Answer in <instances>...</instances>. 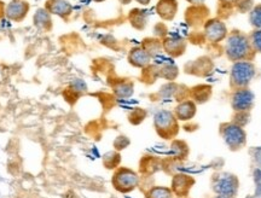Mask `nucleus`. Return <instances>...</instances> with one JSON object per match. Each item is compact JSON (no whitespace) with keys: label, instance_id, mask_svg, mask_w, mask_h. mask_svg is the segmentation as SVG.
I'll return each instance as SVG.
<instances>
[{"label":"nucleus","instance_id":"nucleus-3","mask_svg":"<svg viewBox=\"0 0 261 198\" xmlns=\"http://www.w3.org/2000/svg\"><path fill=\"white\" fill-rule=\"evenodd\" d=\"M223 137L225 143L231 149H240L246 143V133L241 126L236 123H228L223 127Z\"/></svg>","mask_w":261,"mask_h":198},{"label":"nucleus","instance_id":"nucleus-27","mask_svg":"<svg viewBox=\"0 0 261 198\" xmlns=\"http://www.w3.org/2000/svg\"><path fill=\"white\" fill-rule=\"evenodd\" d=\"M136 2H138L139 4H142V5H148L150 3V0H136Z\"/></svg>","mask_w":261,"mask_h":198},{"label":"nucleus","instance_id":"nucleus-31","mask_svg":"<svg viewBox=\"0 0 261 198\" xmlns=\"http://www.w3.org/2000/svg\"><path fill=\"white\" fill-rule=\"evenodd\" d=\"M225 2H230L231 3V2H236V0H225Z\"/></svg>","mask_w":261,"mask_h":198},{"label":"nucleus","instance_id":"nucleus-5","mask_svg":"<svg viewBox=\"0 0 261 198\" xmlns=\"http://www.w3.org/2000/svg\"><path fill=\"white\" fill-rule=\"evenodd\" d=\"M113 183L117 190L122 191V192H127V191L133 190L137 186V184H138V177L132 171L123 168V169L116 172Z\"/></svg>","mask_w":261,"mask_h":198},{"label":"nucleus","instance_id":"nucleus-26","mask_svg":"<svg viewBox=\"0 0 261 198\" xmlns=\"http://www.w3.org/2000/svg\"><path fill=\"white\" fill-rule=\"evenodd\" d=\"M189 3H191V4H201V3H203L204 0H188Z\"/></svg>","mask_w":261,"mask_h":198},{"label":"nucleus","instance_id":"nucleus-10","mask_svg":"<svg viewBox=\"0 0 261 198\" xmlns=\"http://www.w3.org/2000/svg\"><path fill=\"white\" fill-rule=\"evenodd\" d=\"M45 9L52 15H57L62 18L68 17L71 14V5L65 0H48L45 5Z\"/></svg>","mask_w":261,"mask_h":198},{"label":"nucleus","instance_id":"nucleus-6","mask_svg":"<svg viewBox=\"0 0 261 198\" xmlns=\"http://www.w3.org/2000/svg\"><path fill=\"white\" fill-rule=\"evenodd\" d=\"M29 11V4L24 0H12L5 9V16L14 22L23 21Z\"/></svg>","mask_w":261,"mask_h":198},{"label":"nucleus","instance_id":"nucleus-12","mask_svg":"<svg viewBox=\"0 0 261 198\" xmlns=\"http://www.w3.org/2000/svg\"><path fill=\"white\" fill-rule=\"evenodd\" d=\"M158 12L163 19H172L177 12V0H160Z\"/></svg>","mask_w":261,"mask_h":198},{"label":"nucleus","instance_id":"nucleus-4","mask_svg":"<svg viewBox=\"0 0 261 198\" xmlns=\"http://www.w3.org/2000/svg\"><path fill=\"white\" fill-rule=\"evenodd\" d=\"M155 126L159 133L165 137H169L177 132V123H175L174 116L169 111L162 110L155 115Z\"/></svg>","mask_w":261,"mask_h":198},{"label":"nucleus","instance_id":"nucleus-16","mask_svg":"<svg viewBox=\"0 0 261 198\" xmlns=\"http://www.w3.org/2000/svg\"><path fill=\"white\" fill-rule=\"evenodd\" d=\"M188 181H190V179L187 177V175H177L173 180V189H174L175 192L178 194H184L187 191H185V187L187 190L190 187V184H188Z\"/></svg>","mask_w":261,"mask_h":198},{"label":"nucleus","instance_id":"nucleus-1","mask_svg":"<svg viewBox=\"0 0 261 198\" xmlns=\"http://www.w3.org/2000/svg\"><path fill=\"white\" fill-rule=\"evenodd\" d=\"M225 53L230 61L240 62L252 60L255 52L253 51L252 45H250L249 37L240 32H234L227 38Z\"/></svg>","mask_w":261,"mask_h":198},{"label":"nucleus","instance_id":"nucleus-24","mask_svg":"<svg viewBox=\"0 0 261 198\" xmlns=\"http://www.w3.org/2000/svg\"><path fill=\"white\" fill-rule=\"evenodd\" d=\"M254 158H255V162L259 167H261V148H257L255 152H254Z\"/></svg>","mask_w":261,"mask_h":198},{"label":"nucleus","instance_id":"nucleus-20","mask_svg":"<svg viewBox=\"0 0 261 198\" xmlns=\"http://www.w3.org/2000/svg\"><path fill=\"white\" fill-rule=\"evenodd\" d=\"M249 41L253 47V51L261 53V29H255V31L249 35Z\"/></svg>","mask_w":261,"mask_h":198},{"label":"nucleus","instance_id":"nucleus-29","mask_svg":"<svg viewBox=\"0 0 261 198\" xmlns=\"http://www.w3.org/2000/svg\"><path fill=\"white\" fill-rule=\"evenodd\" d=\"M217 198H230V197H225V196H219V197H217Z\"/></svg>","mask_w":261,"mask_h":198},{"label":"nucleus","instance_id":"nucleus-21","mask_svg":"<svg viewBox=\"0 0 261 198\" xmlns=\"http://www.w3.org/2000/svg\"><path fill=\"white\" fill-rule=\"evenodd\" d=\"M148 198H172V193L168 189L165 187H155L150 191Z\"/></svg>","mask_w":261,"mask_h":198},{"label":"nucleus","instance_id":"nucleus-17","mask_svg":"<svg viewBox=\"0 0 261 198\" xmlns=\"http://www.w3.org/2000/svg\"><path fill=\"white\" fill-rule=\"evenodd\" d=\"M133 93V85L129 82H121L115 87V95L120 98H127L132 96Z\"/></svg>","mask_w":261,"mask_h":198},{"label":"nucleus","instance_id":"nucleus-18","mask_svg":"<svg viewBox=\"0 0 261 198\" xmlns=\"http://www.w3.org/2000/svg\"><path fill=\"white\" fill-rule=\"evenodd\" d=\"M249 21L254 28L261 29V4L255 5L250 10Z\"/></svg>","mask_w":261,"mask_h":198},{"label":"nucleus","instance_id":"nucleus-19","mask_svg":"<svg viewBox=\"0 0 261 198\" xmlns=\"http://www.w3.org/2000/svg\"><path fill=\"white\" fill-rule=\"evenodd\" d=\"M133 14L130 15V21H132V24L135 25L136 28H144L145 27V23H146V19H145V16L143 14V11H132Z\"/></svg>","mask_w":261,"mask_h":198},{"label":"nucleus","instance_id":"nucleus-30","mask_svg":"<svg viewBox=\"0 0 261 198\" xmlns=\"http://www.w3.org/2000/svg\"><path fill=\"white\" fill-rule=\"evenodd\" d=\"M94 2H97V3H100V2H104V0H94Z\"/></svg>","mask_w":261,"mask_h":198},{"label":"nucleus","instance_id":"nucleus-7","mask_svg":"<svg viewBox=\"0 0 261 198\" xmlns=\"http://www.w3.org/2000/svg\"><path fill=\"white\" fill-rule=\"evenodd\" d=\"M238 181L233 175H221V177L215 181L214 191L217 193L225 197H232L237 191Z\"/></svg>","mask_w":261,"mask_h":198},{"label":"nucleus","instance_id":"nucleus-25","mask_svg":"<svg viewBox=\"0 0 261 198\" xmlns=\"http://www.w3.org/2000/svg\"><path fill=\"white\" fill-rule=\"evenodd\" d=\"M254 180H255L256 184L261 183V168H257V169L254 172Z\"/></svg>","mask_w":261,"mask_h":198},{"label":"nucleus","instance_id":"nucleus-32","mask_svg":"<svg viewBox=\"0 0 261 198\" xmlns=\"http://www.w3.org/2000/svg\"><path fill=\"white\" fill-rule=\"evenodd\" d=\"M0 32H2V29H0Z\"/></svg>","mask_w":261,"mask_h":198},{"label":"nucleus","instance_id":"nucleus-9","mask_svg":"<svg viewBox=\"0 0 261 198\" xmlns=\"http://www.w3.org/2000/svg\"><path fill=\"white\" fill-rule=\"evenodd\" d=\"M205 31V37L208 38V40L212 43H219L223 40L226 35V27L223 22L218 21V19H212L208 22L204 27Z\"/></svg>","mask_w":261,"mask_h":198},{"label":"nucleus","instance_id":"nucleus-14","mask_svg":"<svg viewBox=\"0 0 261 198\" xmlns=\"http://www.w3.org/2000/svg\"><path fill=\"white\" fill-rule=\"evenodd\" d=\"M34 24L39 29H44V31H50L52 21L50 12L46 9H39L34 15Z\"/></svg>","mask_w":261,"mask_h":198},{"label":"nucleus","instance_id":"nucleus-2","mask_svg":"<svg viewBox=\"0 0 261 198\" xmlns=\"http://www.w3.org/2000/svg\"><path fill=\"white\" fill-rule=\"evenodd\" d=\"M255 76V67L249 61L234 62L231 69V82L237 89H246Z\"/></svg>","mask_w":261,"mask_h":198},{"label":"nucleus","instance_id":"nucleus-15","mask_svg":"<svg viewBox=\"0 0 261 198\" xmlns=\"http://www.w3.org/2000/svg\"><path fill=\"white\" fill-rule=\"evenodd\" d=\"M196 106L192 102H184L177 106L175 115L179 120H189L195 115Z\"/></svg>","mask_w":261,"mask_h":198},{"label":"nucleus","instance_id":"nucleus-13","mask_svg":"<svg viewBox=\"0 0 261 198\" xmlns=\"http://www.w3.org/2000/svg\"><path fill=\"white\" fill-rule=\"evenodd\" d=\"M163 47H165V51L167 52V53L172 54V56H179V54H181L185 50V43L181 39L169 38L165 40Z\"/></svg>","mask_w":261,"mask_h":198},{"label":"nucleus","instance_id":"nucleus-11","mask_svg":"<svg viewBox=\"0 0 261 198\" xmlns=\"http://www.w3.org/2000/svg\"><path fill=\"white\" fill-rule=\"evenodd\" d=\"M150 60H151V56L149 54V52L142 47L132 48L128 54L129 63L138 68H144L148 66Z\"/></svg>","mask_w":261,"mask_h":198},{"label":"nucleus","instance_id":"nucleus-22","mask_svg":"<svg viewBox=\"0 0 261 198\" xmlns=\"http://www.w3.org/2000/svg\"><path fill=\"white\" fill-rule=\"evenodd\" d=\"M254 0H236V4L241 11H248L252 9Z\"/></svg>","mask_w":261,"mask_h":198},{"label":"nucleus","instance_id":"nucleus-23","mask_svg":"<svg viewBox=\"0 0 261 198\" xmlns=\"http://www.w3.org/2000/svg\"><path fill=\"white\" fill-rule=\"evenodd\" d=\"M128 139L125 138V137H119L116 139L115 142V147L116 149H125L127 145H128Z\"/></svg>","mask_w":261,"mask_h":198},{"label":"nucleus","instance_id":"nucleus-28","mask_svg":"<svg viewBox=\"0 0 261 198\" xmlns=\"http://www.w3.org/2000/svg\"><path fill=\"white\" fill-rule=\"evenodd\" d=\"M120 2H121L122 4H128V3L130 2V0H120Z\"/></svg>","mask_w":261,"mask_h":198},{"label":"nucleus","instance_id":"nucleus-8","mask_svg":"<svg viewBox=\"0 0 261 198\" xmlns=\"http://www.w3.org/2000/svg\"><path fill=\"white\" fill-rule=\"evenodd\" d=\"M254 95L248 89H238L232 96V108L236 111H248L252 108Z\"/></svg>","mask_w":261,"mask_h":198}]
</instances>
